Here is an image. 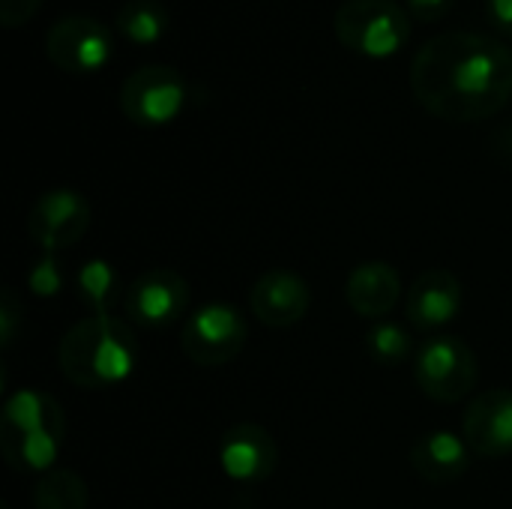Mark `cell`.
<instances>
[{"mask_svg":"<svg viewBox=\"0 0 512 509\" xmlns=\"http://www.w3.org/2000/svg\"><path fill=\"white\" fill-rule=\"evenodd\" d=\"M411 90L429 114L450 123L495 117L512 96V48L486 33H441L417 51Z\"/></svg>","mask_w":512,"mask_h":509,"instance_id":"6da1fadb","label":"cell"},{"mask_svg":"<svg viewBox=\"0 0 512 509\" xmlns=\"http://www.w3.org/2000/svg\"><path fill=\"white\" fill-rule=\"evenodd\" d=\"M141 357V345L129 321L114 315H87L60 339V372L81 390H105L123 384Z\"/></svg>","mask_w":512,"mask_h":509,"instance_id":"7a4b0ae2","label":"cell"},{"mask_svg":"<svg viewBox=\"0 0 512 509\" xmlns=\"http://www.w3.org/2000/svg\"><path fill=\"white\" fill-rule=\"evenodd\" d=\"M66 417L54 396L21 390L3 405L0 447L15 471H48L63 450Z\"/></svg>","mask_w":512,"mask_h":509,"instance_id":"3957f363","label":"cell"},{"mask_svg":"<svg viewBox=\"0 0 512 509\" xmlns=\"http://www.w3.org/2000/svg\"><path fill=\"white\" fill-rule=\"evenodd\" d=\"M333 27L339 42L363 57H393L411 39V15L396 0H348Z\"/></svg>","mask_w":512,"mask_h":509,"instance_id":"277c9868","label":"cell"},{"mask_svg":"<svg viewBox=\"0 0 512 509\" xmlns=\"http://www.w3.org/2000/svg\"><path fill=\"white\" fill-rule=\"evenodd\" d=\"M117 102L123 117L135 126H168L189 102V81L171 66H141L123 81Z\"/></svg>","mask_w":512,"mask_h":509,"instance_id":"5b68a950","label":"cell"},{"mask_svg":"<svg viewBox=\"0 0 512 509\" xmlns=\"http://www.w3.org/2000/svg\"><path fill=\"white\" fill-rule=\"evenodd\" d=\"M414 378L423 396L441 405H453L477 387L480 363L471 345L459 336H435L420 348L414 360Z\"/></svg>","mask_w":512,"mask_h":509,"instance_id":"8992f818","label":"cell"},{"mask_svg":"<svg viewBox=\"0 0 512 509\" xmlns=\"http://www.w3.org/2000/svg\"><path fill=\"white\" fill-rule=\"evenodd\" d=\"M45 54L69 75H90L111 63L114 33L90 15H66L45 33Z\"/></svg>","mask_w":512,"mask_h":509,"instance_id":"52a82bcc","label":"cell"},{"mask_svg":"<svg viewBox=\"0 0 512 509\" xmlns=\"http://www.w3.org/2000/svg\"><path fill=\"white\" fill-rule=\"evenodd\" d=\"M246 345V321L228 303H210L195 309L180 333L183 354L198 366H225Z\"/></svg>","mask_w":512,"mask_h":509,"instance_id":"ba28073f","label":"cell"},{"mask_svg":"<svg viewBox=\"0 0 512 509\" xmlns=\"http://www.w3.org/2000/svg\"><path fill=\"white\" fill-rule=\"evenodd\" d=\"M90 228V204L75 189H51L39 195L27 216V234L48 255L72 249Z\"/></svg>","mask_w":512,"mask_h":509,"instance_id":"9c48e42d","label":"cell"},{"mask_svg":"<svg viewBox=\"0 0 512 509\" xmlns=\"http://www.w3.org/2000/svg\"><path fill=\"white\" fill-rule=\"evenodd\" d=\"M186 306H189V285L177 270L168 267L141 273L126 288V300H123L129 321L144 324L150 330L174 324L186 312Z\"/></svg>","mask_w":512,"mask_h":509,"instance_id":"30bf717a","label":"cell"},{"mask_svg":"<svg viewBox=\"0 0 512 509\" xmlns=\"http://www.w3.org/2000/svg\"><path fill=\"white\" fill-rule=\"evenodd\" d=\"M279 462L273 435L255 423L231 426L219 441V465L234 483H264Z\"/></svg>","mask_w":512,"mask_h":509,"instance_id":"8fae6325","label":"cell"},{"mask_svg":"<svg viewBox=\"0 0 512 509\" xmlns=\"http://www.w3.org/2000/svg\"><path fill=\"white\" fill-rule=\"evenodd\" d=\"M462 438L480 459H504L512 453V390L480 393L462 420Z\"/></svg>","mask_w":512,"mask_h":509,"instance_id":"7c38bea8","label":"cell"},{"mask_svg":"<svg viewBox=\"0 0 512 509\" xmlns=\"http://www.w3.org/2000/svg\"><path fill=\"white\" fill-rule=\"evenodd\" d=\"M249 306L261 324H267L273 330H285L306 318V312L312 306V291L297 273L270 270L252 285Z\"/></svg>","mask_w":512,"mask_h":509,"instance_id":"4fadbf2b","label":"cell"},{"mask_svg":"<svg viewBox=\"0 0 512 509\" xmlns=\"http://www.w3.org/2000/svg\"><path fill=\"white\" fill-rule=\"evenodd\" d=\"M462 309V282L444 267L420 273L408 291L405 315L417 330H435L450 324Z\"/></svg>","mask_w":512,"mask_h":509,"instance_id":"5bb4252c","label":"cell"},{"mask_svg":"<svg viewBox=\"0 0 512 509\" xmlns=\"http://www.w3.org/2000/svg\"><path fill=\"white\" fill-rule=\"evenodd\" d=\"M471 456L474 453L468 441L447 429H432L411 444V468L417 471L420 480L435 486L462 480L465 471L471 468Z\"/></svg>","mask_w":512,"mask_h":509,"instance_id":"9a60e30c","label":"cell"},{"mask_svg":"<svg viewBox=\"0 0 512 509\" xmlns=\"http://www.w3.org/2000/svg\"><path fill=\"white\" fill-rule=\"evenodd\" d=\"M348 306L360 318H384L396 309L402 297V279L399 270L387 261H366L351 270L348 285H345Z\"/></svg>","mask_w":512,"mask_h":509,"instance_id":"2e32d148","label":"cell"},{"mask_svg":"<svg viewBox=\"0 0 512 509\" xmlns=\"http://www.w3.org/2000/svg\"><path fill=\"white\" fill-rule=\"evenodd\" d=\"M114 27L132 45H156L171 30V15L159 0H126L114 15Z\"/></svg>","mask_w":512,"mask_h":509,"instance_id":"e0dca14e","label":"cell"},{"mask_svg":"<svg viewBox=\"0 0 512 509\" xmlns=\"http://www.w3.org/2000/svg\"><path fill=\"white\" fill-rule=\"evenodd\" d=\"M75 288L90 315H111L126 300L120 273L108 261H87L75 273Z\"/></svg>","mask_w":512,"mask_h":509,"instance_id":"ac0fdd59","label":"cell"},{"mask_svg":"<svg viewBox=\"0 0 512 509\" xmlns=\"http://www.w3.org/2000/svg\"><path fill=\"white\" fill-rule=\"evenodd\" d=\"M90 492L75 471H45L33 486L36 509H87Z\"/></svg>","mask_w":512,"mask_h":509,"instance_id":"d6986e66","label":"cell"},{"mask_svg":"<svg viewBox=\"0 0 512 509\" xmlns=\"http://www.w3.org/2000/svg\"><path fill=\"white\" fill-rule=\"evenodd\" d=\"M369 351L378 363L384 366H399L408 360L411 354V336L399 327V324H378L369 333Z\"/></svg>","mask_w":512,"mask_h":509,"instance_id":"ffe728a7","label":"cell"},{"mask_svg":"<svg viewBox=\"0 0 512 509\" xmlns=\"http://www.w3.org/2000/svg\"><path fill=\"white\" fill-rule=\"evenodd\" d=\"M27 282H30V291H33L36 297H57V294L63 291V285H66V276H63L60 264H57L51 255H45V258H39V261L33 264Z\"/></svg>","mask_w":512,"mask_h":509,"instance_id":"44dd1931","label":"cell"},{"mask_svg":"<svg viewBox=\"0 0 512 509\" xmlns=\"http://www.w3.org/2000/svg\"><path fill=\"white\" fill-rule=\"evenodd\" d=\"M42 0H0V24L3 27H21L39 12Z\"/></svg>","mask_w":512,"mask_h":509,"instance_id":"7402d4cb","label":"cell"},{"mask_svg":"<svg viewBox=\"0 0 512 509\" xmlns=\"http://www.w3.org/2000/svg\"><path fill=\"white\" fill-rule=\"evenodd\" d=\"M18 297L12 294V288L3 291V300H0V330H3V348L12 345V336H15V324H18Z\"/></svg>","mask_w":512,"mask_h":509,"instance_id":"603a6c76","label":"cell"},{"mask_svg":"<svg viewBox=\"0 0 512 509\" xmlns=\"http://www.w3.org/2000/svg\"><path fill=\"white\" fill-rule=\"evenodd\" d=\"M453 9V0H408V15L417 21H441Z\"/></svg>","mask_w":512,"mask_h":509,"instance_id":"cb8c5ba5","label":"cell"},{"mask_svg":"<svg viewBox=\"0 0 512 509\" xmlns=\"http://www.w3.org/2000/svg\"><path fill=\"white\" fill-rule=\"evenodd\" d=\"M486 12L495 30L512 39V0H486Z\"/></svg>","mask_w":512,"mask_h":509,"instance_id":"d4e9b609","label":"cell"}]
</instances>
